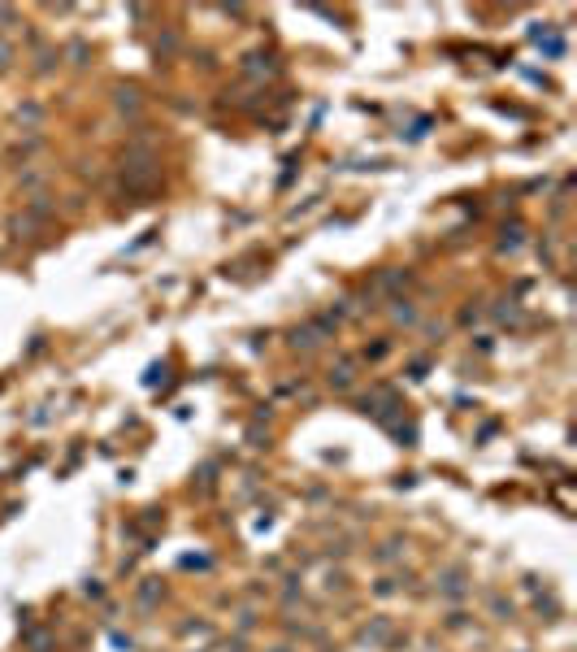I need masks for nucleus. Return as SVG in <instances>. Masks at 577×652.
Returning a JSON list of instances; mask_svg holds the SVG:
<instances>
[{
	"label": "nucleus",
	"mask_w": 577,
	"mask_h": 652,
	"mask_svg": "<svg viewBox=\"0 0 577 652\" xmlns=\"http://www.w3.org/2000/svg\"><path fill=\"white\" fill-rule=\"evenodd\" d=\"M438 592H443V596H452V600H456V596H465V569H447V574L438 578Z\"/></svg>",
	"instance_id": "f257e3e1"
},
{
	"label": "nucleus",
	"mask_w": 577,
	"mask_h": 652,
	"mask_svg": "<svg viewBox=\"0 0 577 652\" xmlns=\"http://www.w3.org/2000/svg\"><path fill=\"white\" fill-rule=\"evenodd\" d=\"M321 339H326V335L317 331V326H295V331H291V344H295V348H317Z\"/></svg>",
	"instance_id": "f03ea898"
},
{
	"label": "nucleus",
	"mask_w": 577,
	"mask_h": 652,
	"mask_svg": "<svg viewBox=\"0 0 577 652\" xmlns=\"http://www.w3.org/2000/svg\"><path fill=\"white\" fill-rule=\"evenodd\" d=\"M330 387H352V361H339L335 370H330Z\"/></svg>",
	"instance_id": "7ed1b4c3"
},
{
	"label": "nucleus",
	"mask_w": 577,
	"mask_h": 652,
	"mask_svg": "<svg viewBox=\"0 0 577 652\" xmlns=\"http://www.w3.org/2000/svg\"><path fill=\"white\" fill-rule=\"evenodd\" d=\"M118 105H122V109H139V96L122 87V92H118Z\"/></svg>",
	"instance_id": "20e7f679"
},
{
	"label": "nucleus",
	"mask_w": 577,
	"mask_h": 652,
	"mask_svg": "<svg viewBox=\"0 0 577 652\" xmlns=\"http://www.w3.org/2000/svg\"><path fill=\"white\" fill-rule=\"evenodd\" d=\"M9 53H13V48H9V44H0V65H9Z\"/></svg>",
	"instance_id": "39448f33"
}]
</instances>
